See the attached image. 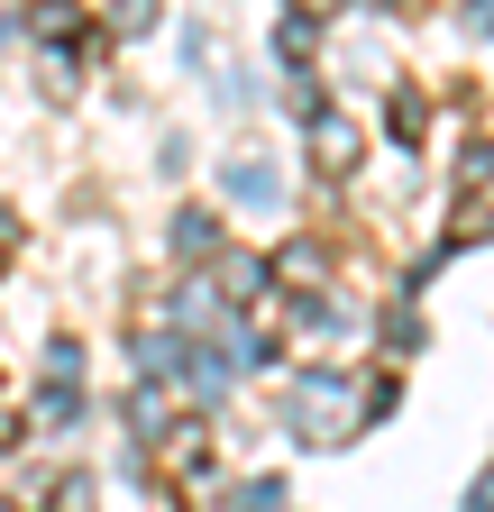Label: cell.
<instances>
[{
    "label": "cell",
    "mask_w": 494,
    "mask_h": 512,
    "mask_svg": "<svg viewBox=\"0 0 494 512\" xmlns=\"http://www.w3.org/2000/svg\"><path fill=\"white\" fill-rule=\"evenodd\" d=\"M293 430L312 448H339L348 439V375H302L293 384Z\"/></svg>",
    "instance_id": "6da1fadb"
},
{
    "label": "cell",
    "mask_w": 494,
    "mask_h": 512,
    "mask_svg": "<svg viewBox=\"0 0 494 512\" xmlns=\"http://www.w3.org/2000/svg\"><path fill=\"white\" fill-rule=\"evenodd\" d=\"M229 192H238V202H257V211H275V202H284V183H275V165H266V156H238V165H229Z\"/></svg>",
    "instance_id": "7a4b0ae2"
},
{
    "label": "cell",
    "mask_w": 494,
    "mask_h": 512,
    "mask_svg": "<svg viewBox=\"0 0 494 512\" xmlns=\"http://www.w3.org/2000/svg\"><path fill=\"white\" fill-rule=\"evenodd\" d=\"M348 156H357V128H348V119H321V165L339 174Z\"/></svg>",
    "instance_id": "3957f363"
},
{
    "label": "cell",
    "mask_w": 494,
    "mask_h": 512,
    "mask_svg": "<svg viewBox=\"0 0 494 512\" xmlns=\"http://www.w3.org/2000/svg\"><path fill=\"white\" fill-rule=\"evenodd\" d=\"M174 247H183V256H211V247H220V229H211L202 211H183V229H174Z\"/></svg>",
    "instance_id": "277c9868"
},
{
    "label": "cell",
    "mask_w": 494,
    "mask_h": 512,
    "mask_svg": "<svg viewBox=\"0 0 494 512\" xmlns=\"http://www.w3.org/2000/svg\"><path fill=\"white\" fill-rule=\"evenodd\" d=\"M467 28H476V37H494V0H467Z\"/></svg>",
    "instance_id": "5b68a950"
},
{
    "label": "cell",
    "mask_w": 494,
    "mask_h": 512,
    "mask_svg": "<svg viewBox=\"0 0 494 512\" xmlns=\"http://www.w3.org/2000/svg\"><path fill=\"white\" fill-rule=\"evenodd\" d=\"M467 512H494V467L476 476V494H467Z\"/></svg>",
    "instance_id": "8992f818"
}]
</instances>
